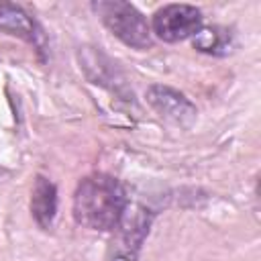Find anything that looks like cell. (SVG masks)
Returning a JSON list of instances; mask_svg holds the SVG:
<instances>
[{
    "label": "cell",
    "mask_w": 261,
    "mask_h": 261,
    "mask_svg": "<svg viewBox=\"0 0 261 261\" xmlns=\"http://www.w3.org/2000/svg\"><path fill=\"white\" fill-rule=\"evenodd\" d=\"M92 8L100 16L104 27L124 45L139 49V51L149 49L153 45L151 24L143 16V12L137 10V6H133L130 2L100 0V2H94Z\"/></svg>",
    "instance_id": "cell-2"
},
{
    "label": "cell",
    "mask_w": 261,
    "mask_h": 261,
    "mask_svg": "<svg viewBox=\"0 0 261 261\" xmlns=\"http://www.w3.org/2000/svg\"><path fill=\"white\" fill-rule=\"evenodd\" d=\"M31 212L41 228H51L57 214V188L51 179L37 175L31 194Z\"/></svg>",
    "instance_id": "cell-7"
},
{
    "label": "cell",
    "mask_w": 261,
    "mask_h": 261,
    "mask_svg": "<svg viewBox=\"0 0 261 261\" xmlns=\"http://www.w3.org/2000/svg\"><path fill=\"white\" fill-rule=\"evenodd\" d=\"M147 102L151 108L165 120L177 124V126H190L196 120V106L175 88L163 86V84H153L147 90Z\"/></svg>",
    "instance_id": "cell-5"
},
{
    "label": "cell",
    "mask_w": 261,
    "mask_h": 261,
    "mask_svg": "<svg viewBox=\"0 0 261 261\" xmlns=\"http://www.w3.org/2000/svg\"><path fill=\"white\" fill-rule=\"evenodd\" d=\"M194 47L208 55H226L232 47V35L222 27H202L194 35Z\"/></svg>",
    "instance_id": "cell-8"
},
{
    "label": "cell",
    "mask_w": 261,
    "mask_h": 261,
    "mask_svg": "<svg viewBox=\"0 0 261 261\" xmlns=\"http://www.w3.org/2000/svg\"><path fill=\"white\" fill-rule=\"evenodd\" d=\"M153 214L143 206H126L108 247V261H137L139 249L149 234Z\"/></svg>",
    "instance_id": "cell-3"
},
{
    "label": "cell",
    "mask_w": 261,
    "mask_h": 261,
    "mask_svg": "<svg viewBox=\"0 0 261 261\" xmlns=\"http://www.w3.org/2000/svg\"><path fill=\"white\" fill-rule=\"evenodd\" d=\"M128 206L122 184L106 173L84 177L73 194V218L90 230H114Z\"/></svg>",
    "instance_id": "cell-1"
},
{
    "label": "cell",
    "mask_w": 261,
    "mask_h": 261,
    "mask_svg": "<svg viewBox=\"0 0 261 261\" xmlns=\"http://www.w3.org/2000/svg\"><path fill=\"white\" fill-rule=\"evenodd\" d=\"M202 29V12L192 4H165L151 20V33L165 43L194 37Z\"/></svg>",
    "instance_id": "cell-4"
},
{
    "label": "cell",
    "mask_w": 261,
    "mask_h": 261,
    "mask_svg": "<svg viewBox=\"0 0 261 261\" xmlns=\"http://www.w3.org/2000/svg\"><path fill=\"white\" fill-rule=\"evenodd\" d=\"M0 31L20 37L33 45H37L39 49L43 47L41 43V31L37 27V22L16 4L10 2H0Z\"/></svg>",
    "instance_id": "cell-6"
}]
</instances>
